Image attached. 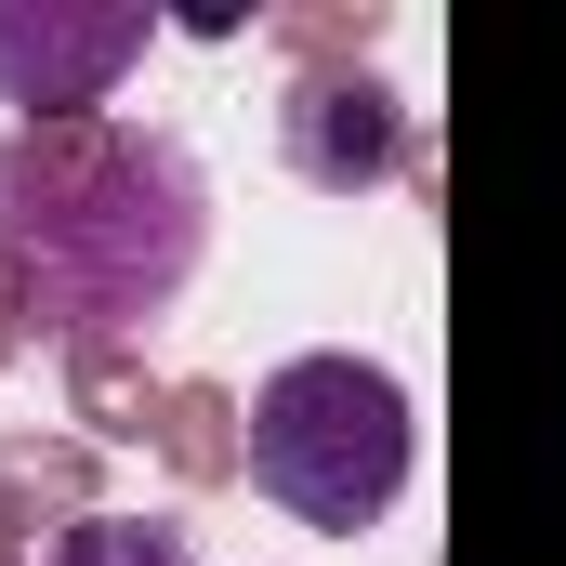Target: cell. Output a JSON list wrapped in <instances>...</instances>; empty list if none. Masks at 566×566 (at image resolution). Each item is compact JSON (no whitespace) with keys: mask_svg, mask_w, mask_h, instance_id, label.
<instances>
[{"mask_svg":"<svg viewBox=\"0 0 566 566\" xmlns=\"http://www.w3.org/2000/svg\"><path fill=\"white\" fill-rule=\"evenodd\" d=\"M158 369H145V343H80L66 356V422L80 448H158Z\"/></svg>","mask_w":566,"mask_h":566,"instance_id":"obj_5","label":"cell"},{"mask_svg":"<svg viewBox=\"0 0 566 566\" xmlns=\"http://www.w3.org/2000/svg\"><path fill=\"white\" fill-rule=\"evenodd\" d=\"M409 93L382 80V66H343V80H290L277 93V158L290 185H316V198H369V185H396L409 171Z\"/></svg>","mask_w":566,"mask_h":566,"instance_id":"obj_4","label":"cell"},{"mask_svg":"<svg viewBox=\"0 0 566 566\" xmlns=\"http://www.w3.org/2000/svg\"><path fill=\"white\" fill-rule=\"evenodd\" d=\"M264 40L290 53V80H343V66H369L382 0H290V13H264Z\"/></svg>","mask_w":566,"mask_h":566,"instance_id":"obj_8","label":"cell"},{"mask_svg":"<svg viewBox=\"0 0 566 566\" xmlns=\"http://www.w3.org/2000/svg\"><path fill=\"white\" fill-rule=\"evenodd\" d=\"M93 488H106V448H80V434H0V527L13 541H40V514H93Z\"/></svg>","mask_w":566,"mask_h":566,"instance_id":"obj_6","label":"cell"},{"mask_svg":"<svg viewBox=\"0 0 566 566\" xmlns=\"http://www.w3.org/2000/svg\"><path fill=\"white\" fill-rule=\"evenodd\" d=\"M211 251V171L145 119H13L0 133V264L53 356L145 343Z\"/></svg>","mask_w":566,"mask_h":566,"instance_id":"obj_1","label":"cell"},{"mask_svg":"<svg viewBox=\"0 0 566 566\" xmlns=\"http://www.w3.org/2000/svg\"><path fill=\"white\" fill-rule=\"evenodd\" d=\"M158 461H171L185 488H238V474H251V409H238L224 382H171V396H158Z\"/></svg>","mask_w":566,"mask_h":566,"instance_id":"obj_7","label":"cell"},{"mask_svg":"<svg viewBox=\"0 0 566 566\" xmlns=\"http://www.w3.org/2000/svg\"><path fill=\"white\" fill-rule=\"evenodd\" d=\"M13 343H27V290H13V264H0V369H13Z\"/></svg>","mask_w":566,"mask_h":566,"instance_id":"obj_10","label":"cell"},{"mask_svg":"<svg viewBox=\"0 0 566 566\" xmlns=\"http://www.w3.org/2000/svg\"><path fill=\"white\" fill-rule=\"evenodd\" d=\"M158 13L133 0H0V106L27 119H106V93L145 66Z\"/></svg>","mask_w":566,"mask_h":566,"instance_id":"obj_3","label":"cell"},{"mask_svg":"<svg viewBox=\"0 0 566 566\" xmlns=\"http://www.w3.org/2000/svg\"><path fill=\"white\" fill-rule=\"evenodd\" d=\"M409 461H422V422H409V382H396L382 356L316 343V356L264 369V396H251V488L277 501L290 527L369 541V527L396 514Z\"/></svg>","mask_w":566,"mask_h":566,"instance_id":"obj_2","label":"cell"},{"mask_svg":"<svg viewBox=\"0 0 566 566\" xmlns=\"http://www.w3.org/2000/svg\"><path fill=\"white\" fill-rule=\"evenodd\" d=\"M40 566H198V541H185L171 514H119V501H93V514L53 527V554H40Z\"/></svg>","mask_w":566,"mask_h":566,"instance_id":"obj_9","label":"cell"}]
</instances>
